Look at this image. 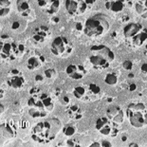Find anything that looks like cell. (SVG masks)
Listing matches in <instances>:
<instances>
[{
  "label": "cell",
  "mask_w": 147,
  "mask_h": 147,
  "mask_svg": "<svg viewBox=\"0 0 147 147\" xmlns=\"http://www.w3.org/2000/svg\"><path fill=\"white\" fill-rule=\"evenodd\" d=\"M61 130V121L56 118L37 123L32 130V138L35 142L47 144L56 138Z\"/></svg>",
  "instance_id": "obj_1"
},
{
  "label": "cell",
  "mask_w": 147,
  "mask_h": 147,
  "mask_svg": "<svg viewBox=\"0 0 147 147\" xmlns=\"http://www.w3.org/2000/svg\"><path fill=\"white\" fill-rule=\"evenodd\" d=\"M89 63L96 70H105L110 67L115 60V54L108 47L105 45H96L90 49Z\"/></svg>",
  "instance_id": "obj_2"
},
{
  "label": "cell",
  "mask_w": 147,
  "mask_h": 147,
  "mask_svg": "<svg viewBox=\"0 0 147 147\" xmlns=\"http://www.w3.org/2000/svg\"><path fill=\"white\" fill-rule=\"evenodd\" d=\"M110 29L109 22L102 14H96L86 21L84 32L90 38H97L105 35Z\"/></svg>",
  "instance_id": "obj_3"
},
{
  "label": "cell",
  "mask_w": 147,
  "mask_h": 147,
  "mask_svg": "<svg viewBox=\"0 0 147 147\" xmlns=\"http://www.w3.org/2000/svg\"><path fill=\"white\" fill-rule=\"evenodd\" d=\"M126 114L131 125L135 128H142L146 125V106L142 102L128 105Z\"/></svg>",
  "instance_id": "obj_4"
},
{
  "label": "cell",
  "mask_w": 147,
  "mask_h": 147,
  "mask_svg": "<svg viewBox=\"0 0 147 147\" xmlns=\"http://www.w3.org/2000/svg\"><path fill=\"white\" fill-rule=\"evenodd\" d=\"M51 53L57 57H65L71 54L73 51V45L69 39L65 36H57L53 40L51 46Z\"/></svg>",
  "instance_id": "obj_5"
},
{
  "label": "cell",
  "mask_w": 147,
  "mask_h": 147,
  "mask_svg": "<svg viewBox=\"0 0 147 147\" xmlns=\"http://www.w3.org/2000/svg\"><path fill=\"white\" fill-rule=\"evenodd\" d=\"M96 129L99 131L102 135L105 136H110L112 138H115L118 135L119 129L117 125L112 123L108 118L102 117L96 121Z\"/></svg>",
  "instance_id": "obj_6"
},
{
  "label": "cell",
  "mask_w": 147,
  "mask_h": 147,
  "mask_svg": "<svg viewBox=\"0 0 147 147\" xmlns=\"http://www.w3.org/2000/svg\"><path fill=\"white\" fill-rule=\"evenodd\" d=\"M17 135V126L13 121H7L0 124V140L3 142L14 139Z\"/></svg>",
  "instance_id": "obj_7"
},
{
  "label": "cell",
  "mask_w": 147,
  "mask_h": 147,
  "mask_svg": "<svg viewBox=\"0 0 147 147\" xmlns=\"http://www.w3.org/2000/svg\"><path fill=\"white\" fill-rule=\"evenodd\" d=\"M65 6L70 15H80L89 10L83 0H65Z\"/></svg>",
  "instance_id": "obj_8"
},
{
  "label": "cell",
  "mask_w": 147,
  "mask_h": 147,
  "mask_svg": "<svg viewBox=\"0 0 147 147\" xmlns=\"http://www.w3.org/2000/svg\"><path fill=\"white\" fill-rule=\"evenodd\" d=\"M7 84L11 88H13L15 90H19L24 87L25 84H26V80H25L23 74H22L20 70L16 69V68H13V69H11L9 72Z\"/></svg>",
  "instance_id": "obj_9"
},
{
  "label": "cell",
  "mask_w": 147,
  "mask_h": 147,
  "mask_svg": "<svg viewBox=\"0 0 147 147\" xmlns=\"http://www.w3.org/2000/svg\"><path fill=\"white\" fill-rule=\"evenodd\" d=\"M106 114H107V118L113 123L115 125H120L123 123V112L121 108L118 105H112L109 106L106 110Z\"/></svg>",
  "instance_id": "obj_10"
},
{
  "label": "cell",
  "mask_w": 147,
  "mask_h": 147,
  "mask_svg": "<svg viewBox=\"0 0 147 147\" xmlns=\"http://www.w3.org/2000/svg\"><path fill=\"white\" fill-rule=\"evenodd\" d=\"M132 0H105V8L112 12H121L127 6H131Z\"/></svg>",
  "instance_id": "obj_11"
},
{
  "label": "cell",
  "mask_w": 147,
  "mask_h": 147,
  "mask_svg": "<svg viewBox=\"0 0 147 147\" xmlns=\"http://www.w3.org/2000/svg\"><path fill=\"white\" fill-rule=\"evenodd\" d=\"M51 37V30L48 27L39 26L34 29L32 33V39L34 42L38 44H43L47 42Z\"/></svg>",
  "instance_id": "obj_12"
},
{
  "label": "cell",
  "mask_w": 147,
  "mask_h": 147,
  "mask_svg": "<svg viewBox=\"0 0 147 147\" xmlns=\"http://www.w3.org/2000/svg\"><path fill=\"white\" fill-rule=\"evenodd\" d=\"M65 72L68 77L73 80H81L86 76V70L82 65H67Z\"/></svg>",
  "instance_id": "obj_13"
},
{
  "label": "cell",
  "mask_w": 147,
  "mask_h": 147,
  "mask_svg": "<svg viewBox=\"0 0 147 147\" xmlns=\"http://www.w3.org/2000/svg\"><path fill=\"white\" fill-rule=\"evenodd\" d=\"M0 57L6 61L15 60L13 49H12V43L0 41Z\"/></svg>",
  "instance_id": "obj_14"
},
{
  "label": "cell",
  "mask_w": 147,
  "mask_h": 147,
  "mask_svg": "<svg viewBox=\"0 0 147 147\" xmlns=\"http://www.w3.org/2000/svg\"><path fill=\"white\" fill-rule=\"evenodd\" d=\"M143 30V27L140 23H129L123 29V35L128 40L134 35H136Z\"/></svg>",
  "instance_id": "obj_15"
},
{
  "label": "cell",
  "mask_w": 147,
  "mask_h": 147,
  "mask_svg": "<svg viewBox=\"0 0 147 147\" xmlns=\"http://www.w3.org/2000/svg\"><path fill=\"white\" fill-rule=\"evenodd\" d=\"M146 36H147L146 30L143 29L142 32L136 34V35H134L133 37H131V38L128 39L127 41L130 44L131 47H133V48H135V49H138V48H140V47L145 43Z\"/></svg>",
  "instance_id": "obj_16"
},
{
  "label": "cell",
  "mask_w": 147,
  "mask_h": 147,
  "mask_svg": "<svg viewBox=\"0 0 147 147\" xmlns=\"http://www.w3.org/2000/svg\"><path fill=\"white\" fill-rule=\"evenodd\" d=\"M45 62V57L42 55H32L28 59L27 61V67L30 70H35L41 67L42 64Z\"/></svg>",
  "instance_id": "obj_17"
},
{
  "label": "cell",
  "mask_w": 147,
  "mask_h": 147,
  "mask_svg": "<svg viewBox=\"0 0 147 147\" xmlns=\"http://www.w3.org/2000/svg\"><path fill=\"white\" fill-rule=\"evenodd\" d=\"M67 115L71 120L78 121L84 117V111L78 105H72L67 108Z\"/></svg>",
  "instance_id": "obj_18"
},
{
  "label": "cell",
  "mask_w": 147,
  "mask_h": 147,
  "mask_svg": "<svg viewBox=\"0 0 147 147\" xmlns=\"http://www.w3.org/2000/svg\"><path fill=\"white\" fill-rule=\"evenodd\" d=\"M39 97H40V99H41L44 110L46 112H48V113L51 112L52 109L54 108V102H53L52 97L49 95V93L44 92V91L40 93Z\"/></svg>",
  "instance_id": "obj_19"
},
{
  "label": "cell",
  "mask_w": 147,
  "mask_h": 147,
  "mask_svg": "<svg viewBox=\"0 0 147 147\" xmlns=\"http://www.w3.org/2000/svg\"><path fill=\"white\" fill-rule=\"evenodd\" d=\"M17 11L19 13L24 17H28L30 15L32 9H30V4L29 0H17Z\"/></svg>",
  "instance_id": "obj_20"
},
{
  "label": "cell",
  "mask_w": 147,
  "mask_h": 147,
  "mask_svg": "<svg viewBox=\"0 0 147 147\" xmlns=\"http://www.w3.org/2000/svg\"><path fill=\"white\" fill-rule=\"evenodd\" d=\"M73 95L80 101H88V92L86 86H78L73 89Z\"/></svg>",
  "instance_id": "obj_21"
},
{
  "label": "cell",
  "mask_w": 147,
  "mask_h": 147,
  "mask_svg": "<svg viewBox=\"0 0 147 147\" xmlns=\"http://www.w3.org/2000/svg\"><path fill=\"white\" fill-rule=\"evenodd\" d=\"M86 87H87V92H88V101H90L91 99L96 100V98L101 96L102 89L96 84H87Z\"/></svg>",
  "instance_id": "obj_22"
},
{
  "label": "cell",
  "mask_w": 147,
  "mask_h": 147,
  "mask_svg": "<svg viewBox=\"0 0 147 147\" xmlns=\"http://www.w3.org/2000/svg\"><path fill=\"white\" fill-rule=\"evenodd\" d=\"M136 11L140 15H142V17L146 18V13H147L146 0H138V2L136 3Z\"/></svg>",
  "instance_id": "obj_23"
},
{
  "label": "cell",
  "mask_w": 147,
  "mask_h": 147,
  "mask_svg": "<svg viewBox=\"0 0 147 147\" xmlns=\"http://www.w3.org/2000/svg\"><path fill=\"white\" fill-rule=\"evenodd\" d=\"M12 49H13V54L15 59L22 57L24 55L25 51H26V49H25L24 45L15 42H12Z\"/></svg>",
  "instance_id": "obj_24"
},
{
  "label": "cell",
  "mask_w": 147,
  "mask_h": 147,
  "mask_svg": "<svg viewBox=\"0 0 147 147\" xmlns=\"http://www.w3.org/2000/svg\"><path fill=\"white\" fill-rule=\"evenodd\" d=\"M60 4H61L60 0H54V1H52L51 4L49 5V7L46 8L47 13L49 14V15L55 14L56 12L59 11V8H60Z\"/></svg>",
  "instance_id": "obj_25"
},
{
  "label": "cell",
  "mask_w": 147,
  "mask_h": 147,
  "mask_svg": "<svg viewBox=\"0 0 147 147\" xmlns=\"http://www.w3.org/2000/svg\"><path fill=\"white\" fill-rule=\"evenodd\" d=\"M77 132V127L74 124H67L63 128V134L67 137H73Z\"/></svg>",
  "instance_id": "obj_26"
},
{
  "label": "cell",
  "mask_w": 147,
  "mask_h": 147,
  "mask_svg": "<svg viewBox=\"0 0 147 147\" xmlns=\"http://www.w3.org/2000/svg\"><path fill=\"white\" fill-rule=\"evenodd\" d=\"M29 114L32 116V118L37 119V118H44L47 116V112L40 110V109H36V108H30L29 110Z\"/></svg>",
  "instance_id": "obj_27"
},
{
  "label": "cell",
  "mask_w": 147,
  "mask_h": 147,
  "mask_svg": "<svg viewBox=\"0 0 147 147\" xmlns=\"http://www.w3.org/2000/svg\"><path fill=\"white\" fill-rule=\"evenodd\" d=\"M105 84H107L108 86H115L118 84V77L115 73H108L105 78Z\"/></svg>",
  "instance_id": "obj_28"
},
{
  "label": "cell",
  "mask_w": 147,
  "mask_h": 147,
  "mask_svg": "<svg viewBox=\"0 0 147 147\" xmlns=\"http://www.w3.org/2000/svg\"><path fill=\"white\" fill-rule=\"evenodd\" d=\"M45 76L46 78H49V79H51V78H54L56 76V71L54 68H48V69L45 70Z\"/></svg>",
  "instance_id": "obj_29"
},
{
  "label": "cell",
  "mask_w": 147,
  "mask_h": 147,
  "mask_svg": "<svg viewBox=\"0 0 147 147\" xmlns=\"http://www.w3.org/2000/svg\"><path fill=\"white\" fill-rule=\"evenodd\" d=\"M67 146H73V147H75V146H81L80 142L77 139H75V138H71V139L67 140Z\"/></svg>",
  "instance_id": "obj_30"
},
{
  "label": "cell",
  "mask_w": 147,
  "mask_h": 147,
  "mask_svg": "<svg viewBox=\"0 0 147 147\" xmlns=\"http://www.w3.org/2000/svg\"><path fill=\"white\" fill-rule=\"evenodd\" d=\"M52 1H54V0H37V3H38L40 8H48Z\"/></svg>",
  "instance_id": "obj_31"
},
{
  "label": "cell",
  "mask_w": 147,
  "mask_h": 147,
  "mask_svg": "<svg viewBox=\"0 0 147 147\" xmlns=\"http://www.w3.org/2000/svg\"><path fill=\"white\" fill-rule=\"evenodd\" d=\"M42 92V90L38 86H33L32 89L30 90V96H38L40 93Z\"/></svg>",
  "instance_id": "obj_32"
},
{
  "label": "cell",
  "mask_w": 147,
  "mask_h": 147,
  "mask_svg": "<svg viewBox=\"0 0 147 147\" xmlns=\"http://www.w3.org/2000/svg\"><path fill=\"white\" fill-rule=\"evenodd\" d=\"M123 67L125 70H131L133 68V63L130 60H125L123 63Z\"/></svg>",
  "instance_id": "obj_33"
},
{
  "label": "cell",
  "mask_w": 147,
  "mask_h": 147,
  "mask_svg": "<svg viewBox=\"0 0 147 147\" xmlns=\"http://www.w3.org/2000/svg\"><path fill=\"white\" fill-rule=\"evenodd\" d=\"M11 8H2L0 9V17H6L10 14Z\"/></svg>",
  "instance_id": "obj_34"
},
{
  "label": "cell",
  "mask_w": 147,
  "mask_h": 147,
  "mask_svg": "<svg viewBox=\"0 0 147 147\" xmlns=\"http://www.w3.org/2000/svg\"><path fill=\"white\" fill-rule=\"evenodd\" d=\"M11 0H0V9L11 8Z\"/></svg>",
  "instance_id": "obj_35"
},
{
  "label": "cell",
  "mask_w": 147,
  "mask_h": 147,
  "mask_svg": "<svg viewBox=\"0 0 147 147\" xmlns=\"http://www.w3.org/2000/svg\"><path fill=\"white\" fill-rule=\"evenodd\" d=\"M60 102H62V105H67L68 104H69V102H70V99H69V97L68 96H62L61 97V99H60Z\"/></svg>",
  "instance_id": "obj_36"
},
{
  "label": "cell",
  "mask_w": 147,
  "mask_h": 147,
  "mask_svg": "<svg viewBox=\"0 0 147 147\" xmlns=\"http://www.w3.org/2000/svg\"><path fill=\"white\" fill-rule=\"evenodd\" d=\"M20 22H18V21H14L13 23H12L11 25V29L13 30H19L20 29Z\"/></svg>",
  "instance_id": "obj_37"
},
{
  "label": "cell",
  "mask_w": 147,
  "mask_h": 147,
  "mask_svg": "<svg viewBox=\"0 0 147 147\" xmlns=\"http://www.w3.org/2000/svg\"><path fill=\"white\" fill-rule=\"evenodd\" d=\"M44 81V76L41 74H38V75H36L35 76V82L37 83H40V82H43Z\"/></svg>",
  "instance_id": "obj_38"
},
{
  "label": "cell",
  "mask_w": 147,
  "mask_h": 147,
  "mask_svg": "<svg viewBox=\"0 0 147 147\" xmlns=\"http://www.w3.org/2000/svg\"><path fill=\"white\" fill-rule=\"evenodd\" d=\"M128 89H129V91H135L137 89V86L135 84H130L129 86H128Z\"/></svg>",
  "instance_id": "obj_39"
},
{
  "label": "cell",
  "mask_w": 147,
  "mask_h": 147,
  "mask_svg": "<svg viewBox=\"0 0 147 147\" xmlns=\"http://www.w3.org/2000/svg\"><path fill=\"white\" fill-rule=\"evenodd\" d=\"M101 146H105H105H112V144L109 142H105H105H101Z\"/></svg>",
  "instance_id": "obj_40"
},
{
  "label": "cell",
  "mask_w": 147,
  "mask_h": 147,
  "mask_svg": "<svg viewBox=\"0 0 147 147\" xmlns=\"http://www.w3.org/2000/svg\"><path fill=\"white\" fill-rule=\"evenodd\" d=\"M146 68H147V64L144 63V64H143V65H142V72L144 73V74H146V71H147Z\"/></svg>",
  "instance_id": "obj_41"
},
{
  "label": "cell",
  "mask_w": 147,
  "mask_h": 147,
  "mask_svg": "<svg viewBox=\"0 0 147 147\" xmlns=\"http://www.w3.org/2000/svg\"><path fill=\"white\" fill-rule=\"evenodd\" d=\"M76 29H77V30H83L84 26L81 23H77L76 24Z\"/></svg>",
  "instance_id": "obj_42"
},
{
  "label": "cell",
  "mask_w": 147,
  "mask_h": 147,
  "mask_svg": "<svg viewBox=\"0 0 147 147\" xmlns=\"http://www.w3.org/2000/svg\"><path fill=\"white\" fill-rule=\"evenodd\" d=\"M4 111H5V107H4V105H3L2 104H0V116H1L3 113H4Z\"/></svg>",
  "instance_id": "obj_43"
},
{
  "label": "cell",
  "mask_w": 147,
  "mask_h": 147,
  "mask_svg": "<svg viewBox=\"0 0 147 147\" xmlns=\"http://www.w3.org/2000/svg\"><path fill=\"white\" fill-rule=\"evenodd\" d=\"M4 97V90L2 89V87L0 86V99H2Z\"/></svg>",
  "instance_id": "obj_44"
},
{
  "label": "cell",
  "mask_w": 147,
  "mask_h": 147,
  "mask_svg": "<svg viewBox=\"0 0 147 147\" xmlns=\"http://www.w3.org/2000/svg\"><path fill=\"white\" fill-rule=\"evenodd\" d=\"M90 146H91V147H94V146H101V142H93Z\"/></svg>",
  "instance_id": "obj_45"
},
{
  "label": "cell",
  "mask_w": 147,
  "mask_h": 147,
  "mask_svg": "<svg viewBox=\"0 0 147 147\" xmlns=\"http://www.w3.org/2000/svg\"><path fill=\"white\" fill-rule=\"evenodd\" d=\"M130 147H137V146H139L137 144V143H131V144H129Z\"/></svg>",
  "instance_id": "obj_46"
},
{
  "label": "cell",
  "mask_w": 147,
  "mask_h": 147,
  "mask_svg": "<svg viewBox=\"0 0 147 147\" xmlns=\"http://www.w3.org/2000/svg\"><path fill=\"white\" fill-rule=\"evenodd\" d=\"M53 20H54V21L56 22V23H58V22H59V18H57V17H54V18H53Z\"/></svg>",
  "instance_id": "obj_47"
},
{
  "label": "cell",
  "mask_w": 147,
  "mask_h": 147,
  "mask_svg": "<svg viewBox=\"0 0 147 147\" xmlns=\"http://www.w3.org/2000/svg\"><path fill=\"white\" fill-rule=\"evenodd\" d=\"M128 77H130V78H133V77H134V74H132V73H131V74H129V75H128Z\"/></svg>",
  "instance_id": "obj_48"
},
{
  "label": "cell",
  "mask_w": 147,
  "mask_h": 147,
  "mask_svg": "<svg viewBox=\"0 0 147 147\" xmlns=\"http://www.w3.org/2000/svg\"><path fill=\"white\" fill-rule=\"evenodd\" d=\"M125 140H126V137H123V142H125Z\"/></svg>",
  "instance_id": "obj_49"
},
{
  "label": "cell",
  "mask_w": 147,
  "mask_h": 147,
  "mask_svg": "<svg viewBox=\"0 0 147 147\" xmlns=\"http://www.w3.org/2000/svg\"><path fill=\"white\" fill-rule=\"evenodd\" d=\"M0 27H1V25H0Z\"/></svg>",
  "instance_id": "obj_50"
}]
</instances>
